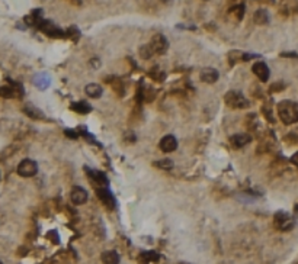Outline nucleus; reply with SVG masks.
<instances>
[{
    "label": "nucleus",
    "instance_id": "5",
    "mask_svg": "<svg viewBox=\"0 0 298 264\" xmlns=\"http://www.w3.org/2000/svg\"><path fill=\"white\" fill-rule=\"evenodd\" d=\"M150 47L154 51V54H166V51L169 48V42H167L164 35L156 33L150 41Z\"/></svg>",
    "mask_w": 298,
    "mask_h": 264
},
{
    "label": "nucleus",
    "instance_id": "16",
    "mask_svg": "<svg viewBox=\"0 0 298 264\" xmlns=\"http://www.w3.org/2000/svg\"><path fill=\"white\" fill-rule=\"evenodd\" d=\"M268 13L265 12V10H258L256 12V15H255V20H256V23H259V25H265V23H268Z\"/></svg>",
    "mask_w": 298,
    "mask_h": 264
},
{
    "label": "nucleus",
    "instance_id": "11",
    "mask_svg": "<svg viewBox=\"0 0 298 264\" xmlns=\"http://www.w3.org/2000/svg\"><path fill=\"white\" fill-rule=\"evenodd\" d=\"M39 28H41L42 32H45L50 36H60V35H63V32L55 25H53L51 22H47V20H41L39 22Z\"/></svg>",
    "mask_w": 298,
    "mask_h": 264
},
{
    "label": "nucleus",
    "instance_id": "12",
    "mask_svg": "<svg viewBox=\"0 0 298 264\" xmlns=\"http://www.w3.org/2000/svg\"><path fill=\"white\" fill-rule=\"evenodd\" d=\"M98 195H99V198H101V200L109 208V209H112L114 206H115V200H114V196L111 195V192L108 190V189H98Z\"/></svg>",
    "mask_w": 298,
    "mask_h": 264
},
{
    "label": "nucleus",
    "instance_id": "21",
    "mask_svg": "<svg viewBox=\"0 0 298 264\" xmlns=\"http://www.w3.org/2000/svg\"><path fill=\"white\" fill-rule=\"evenodd\" d=\"M291 161H293V163H294V164H296V165L298 167V152H296V154L291 157Z\"/></svg>",
    "mask_w": 298,
    "mask_h": 264
},
{
    "label": "nucleus",
    "instance_id": "3",
    "mask_svg": "<svg viewBox=\"0 0 298 264\" xmlns=\"http://www.w3.org/2000/svg\"><path fill=\"white\" fill-rule=\"evenodd\" d=\"M226 103H227V106L228 108H231V109H246L247 106H249V102H247V99L242 95V93H239V92H228L227 95H226Z\"/></svg>",
    "mask_w": 298,
    "mask_h": 264
},
{
    "label": "nucleus",
    "instance_id": "15",
    "mask_svg": "<svg viewBox=\"0 0 298 264\" xmlns=\"http://www.w3.org/2000/svg\"><path fill=\"white\" fill-rule=\"evenodd\" d=\"M71 109H73L74 112H77V114H82V115H86V114H89V112L92 111V108H90L88 103H85V102L73 103V105H71Z\"/></svg>",
    "mask_w": 298,
    "mask_h": 264
},
{
    "label": "nucleus",
    "instance_id": "2",
    "mask_svg": "<svg viewBox=\"0 0 298 264\" xmlns=\"http://www.w3.org/2000/svg\"><path fill=\"white\" fill-rule=\"evenodd\" d=\"M274 225L278 231L287 232L294 228V218L284 211H280L274 215Z\"/></svg>",
    "mask_w": 298,
    "mask_h": 264
},
{
    "label": "nucleus",
    "instance_id": "24",
    "mask_svg": "<svg viewBox=\"0 0 298 264\" xmlns=\"http://www.w3.org/2000/svg\"><path fill=\"white\" fill-rule=\"evenodd\" d=\"M0 264H3V263H1V262H0Z\"/></svg>",
    "mask_w": 298,
    "mask_h": 264
},
{
    "label": "nucleus",
    "instance_id": "20",
    "mask_svg": "<svg viewBox=\"0 0 298 264\" xmlns=\"http://www.w3.org/2000/svg\"><path fill=\"white\" fill-rule=\"evenodd\" d=\"M144 257H147V260H158V256L156 253H144Z\"/></svg>",
    "mask_w": 298,
    "mask_h": 264
},
{
    "label": "nucleus",
    "instance_id": "14",
    "mask_svg": "<svg viewBox=\"0 0 298 264\" xmlns=\"http://www.w3.org/2000/svg\"><path fill=\"white\" fill-rule=\"evenodd\" d=\"M102 263L104 264H120V256L117 251L114 250H109V251H105L102 253Z\"/></svg>",
    "mask_w": 298,
    "mask_h": 264
},
{
    "label": "nucleus",
    "instance_id": "7",
    "mask_svg": "<svg viewBox=\"0 0 298 264\" xmlns=\"http://www.w3.org/2000/svg\"><path fill=\"white\" fill-rule=\"evenodd\" d=\"M158 147L163 152H173L177 148V139L173 135H164L160 139Z\"/></svg>",
    "mask_w": 298,
    "mask_h": 264
},
{
    "label": "nucleus",
    "instance_id": "23",
    "mask_svg": "<svg viewBox=\"0 0 298 264\" xmlns=\"http://www.w3.org/2000/svg\"><path fill=\"white\" fill-rule=\"evenodd\" d=\"M179 264H189V263H179Z\"/></svg>",
    "mask_w": 298,
    "mask_h": 264
},
{
    "label": "nucleus",
    "instance_id": "17",
    "mask_svg": "<svg viewBox=\"0 0 298 264\" xmlns=\"http://www.w3.org/2000/svg\"><path fill=\"white\" fill-rule=\"evenodd\" d=\"M140 55H141V58H144V60H149V58H151V57L154 55V51L151 50L150 44H146V45H143V47L140 48Z\"/></svg>",
    "mask_w": 298,
    "mask_h": 264
},
{
    "label": "nucleus",
    "instance_id": "8",
    "mask_svg": "<svg viewBox=\"0 0 298 264\" xmlns=\"http://www.w3.org/2000/svg\"><path fill=\"white\" fill-rule=\"evenodd\" d=\"M70 199L74 205H85L88 202V192L83 187L76 186L70 193Z\"/></svg>",
    "mask_w": 298,
    "mask_h": 264
},
{
    "label": "nucleus",
    "instance_id": "6",
    "mask_svg": "<svg viewBox=\"0 0 298 264\" xmlns=\"http://www.w3.org/2000/svg\"><path fill=\"white\" fill-rule=\"evenodd\" d=\"M252 71H253V74L261 80V82H268L269 80V74H271V71H269V67L263 63V61H258V63H255L253 64V67H252Z\"/></svg>",
    "mask_w": 298,
    "mask_h": 264
},
{
    "label": "nucleus",
    "instance_id": "1",
    "mask_svg": "<svg viewBox=\"0 0 298 264\" xmlns=\"http://www.w3.org/2000/svg\"><path fill=\"white\" fill-rule=\"evenodd\" d=\"M278 115L280 119L285 125H293L298 122V103L293 100H282L278 103Z\"/></svg>",
    "mask_w": 298,
    "mask_h": 264
},
{
    "label": "nucleus",
    "instance_id": "18",
    "mask_svg": "<svg viewBox=\"0 0 298 264\" xmlns=\"http://www.w3.org/2000/svg\"><path fill=\"white\" fill-rule=\"evenodd\" d=\"M157 167H160V168H166V170H169V168H172L173 167V161L172 160H160V161H157V163H154Z\"/></svg>",
    "mask_w": 298,
    "mask_h": 264
},
{
    "label": "nucleus",
    "instance_id": "10",
    "mask_svg": "<svg viewBox=\"0 0 298 264\" xmlns=\"http://www.w3.org/2000/svg\"><path fill=\"white\" fill-rule=\"evenodd\" d=\"M250 141H252L250 135H247V133H245V132L236 133V135L230 136V145H231L233 148H242V147L247 145Z\"/></svg>",
    "mask_w": 298,
    "mask_h": 264
},
{
    "label": "nucleus",
    "instance_id": "13",
    "mask_svg": "<svg viewBox=\"0 0 298 264\" xmlns=\"http://www.w3.org/2000/svg\"><path fill=\"white\" fill-rule=\"evenodd\" d=\"M85 92H86V95H88L89 98H92V99H98V98L102 96V87H101L98 83H90V84H88L86 89H85Z\"/></svg>",
    "mask_w": 298,
    "mask_h": 264
},
{
    "label": "nucleus",
    "instance_id": "9",
    "mask_svg": "<svg viewBox=\"0 0 298 264\" xmlns=\"http://www.w3.org/2000/svg\"><path fill=\"white\" fill-rule=\"evenodd\" d=\"M218 77H220L218 71H217L215 68H211V67L204 68V70L201 71V74H199L201 82H204V83H207V84H212V83H215V82L218 80Z\"/></svg>",
    "mask_w": 298,
    "mask_h": 264
},
{
    "label": "nucleus",
    "instance_id": "4",
    "mask_svg": "<svg viewBox=\"0 0 298 264\" xmlns=\"http://www.w3.org/2000/svg\"><path fill=\"white\" fill-rule=\"evenodd\" d=\"M36 173H38V164H36L34 160H29V158L22 160V161L19 163V165H18V174H19L20 177L28 179V177L35 176Z\"/></svg>",
    "mask_w": 298,
    "mask_h": 264
},
{
    "label": "nucleus",
    "instance_id": "22",
    "mask_svg": "<svg viewBox=\"0 0 298 264\" xmlns=\"http://www.w3.org/2000/svg\"><path fill=\"white\" fill-rule=\"evenodd\" d=\"M294 212H296V215H297V216H298V203H297V205H296V211H294Z\"/></svg>",
    "mask_w": 298,
    "mask_h": 264
},
{
    "label": "nucleus",
    "instance_id": "19",
    "mask_svg": "<svg viewBox=\"0 0 298 264\" xmlns=\"http://www.w3.org/2000/svg\"><path fill=\"white\" fill-rule=\"evenodd\" d=\"M0 95H1L3 98H13L15 93H13L12 89H7V87H6V89H0Z\"/></svg>",
    "mask_w": 298,
    "mask_h": 264
}]
</instances>
